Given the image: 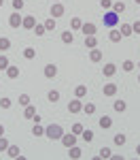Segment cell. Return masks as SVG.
Instances as JSON below:
<instances>
[{
	"label": "cell",
	"mask_w": 140,
	"mask_h": 160,
	"mask_svg": "<svg viewBox=\"0 0 140 160\" xmlns=\"http://www.w3.org/2000/svg\"><path fill=\"white\" fill-rule=\"evenodd\" d=\"M62 135H64V128L60 126V124H49V126L45 128V137L51 139V141H60Z\"/></svg>",
	"instance_id": "1"
},
{
	"label": "cell",
	"mask_w": 140,
	"mask_h": 160,
	"mask_svg": "<svg viewBox=\"0 0 140 160\" xmlns=\"http://www.w3.org/2000/svg\"><path fill=\"white\" fill-rule=\"evenodd\" d=\"M102 22H104V26L106 28H115V26L119 24V15L111 9V11H106L104 13V17H102Z\"/></svg>",
	"instance_id": "2"
},
{
	"label": "cell",
	"mask_w": 140,
	"mask_h": 160,
	"mask_svg": "<svg viewBox=\"0 0 140 160\" xmlns=\"http://www.w3.org/2000/svg\"><path fill=\"white\" fill-rule=\"evenodd\" d=\"M60 141H62V145H64V148L68 149V148H72V145H76V135H75V132L62 135V139H60Z\"/></svg>",
	"instance_id": "3"
},
{
	"label": "cell",
	"mask_w": 140,
	"mask_h": 160,
	"mask_svg": "<svg viewBox=\"0 0 140 160\" xmlns=\"http://www.w3.org/2000/svg\"><path fill=\"white\" fill-rule=\"evenodd\" d=\"M68 111L70 113H81L83 111V102H81V98H75L68 102Z\"/></svg>",
	"instance_id": "4"
},
{
	"label": "cell",
	"mask_w": 140,
	"mask_h": 160,
	"mask_svg": "<svg viewBox=\"0 0 140 160\" xmlns=\"http://www.w3.org/2000/svg\"><path fill=\"white\" fill-rule=\"evenodd\" d=\"M21 22H24V17H21L17 11L13 13V15H9V26H11V28H19V26H21Z\"/></svg>",
	"instance_id": "5"
},
{
	"label": "cell",
	"mask_w": 140,
	"mask_h": 160,
	"mask_svg": "<svg viewBox=\"0 0 140 160\" xmlns=\"http://www.w3.org/2000/svg\"><path fill=\"white\" fill-rule=\"evenodd\" d=\"M64 4L62 2H53V7H51V17H62L64 15Z\"/></svg>",
	"instance_id": "6"
},
{
	"label": "cell",
	"mask_w": 140,
	"mask_h": 160,
	"mask_svg": "<svg viewBox=\"0 0 140 160\" xmlns=\"http://www.w3.org/2000/svg\"><path fill=\"white\" fill-rule=\"evenodd\" d=\"M34 26H36V17H32V15H25L24 22H21V28H25V30H34Z\"/></svg>",
	"instance_id": "7"
},
{
	"label": "cell",
	"mask_w": 140,
	"mask_h": 160,
	"mask_svg": "<svg viewBox=\"0 0 140 160\" xmlns=\"http://www.w3.org/2000/svg\"><path fill=\"white\" fill-rule=\"evenodd\" d=\"M117 83H104V88H102V92H104V96H115L117 94Z\"/></svg>",
	"instance_id": "8"
},
{
	"label": "cell",
	"mask_w": 140,
	"mask_h": 160,
	"mask_svg": "<svg viewBox=\"0 0 140 160\" xmlns=\"http://www.w3.org/2000/svg\"><path fill=\"white\" fill-rule=\"evenodd\" d=\"M98 124H100L102 130H108V128L113 126V118H111V115H102L100 120H98Z\"/></svg>",
	"instance_id": "9"
},
{
	"label": "cell",
	"mask_w": 140,
	"mask_h": 160,
	"mask_svg": "<svg viewBox=\"0 0 140 160\" xmlns=\"http://www.w3.org/2000/svg\"><path fill=\"white\" fill-rule=\"evenodd\" d=\"M81 32H83L85 37H91V34H96V24H91V22L83 24V26H81Z\"/></svg>",
	"instance_id": "10"
},
{
	"label": "cell",
	"mask_w": 140,
	"mask_h": 160,
	"mask_svg": "<svg viewBox=\"0 0 140 160\" xmlns=\"http://www.w3.org/2000/svg\"><path fill=\"white\" fill-rule=\"evenodd\" d=\"M7 154H9V158H21V149H19V145H9Z\"/></svg>",
	"instance_id": "11"
},
{
	"label": "cell",
	"mask_w": 140,
	"mask_h": 160,
	"mask_svg": "<svg viewBox=\"0 0 140 160\" xmlns=\"http://www.w3.org/2000/svg\"><path fill=\"white\" fill-rule=\"evenodd\" d=\"M55 75H57V66H55V64H47V66H45V77H47V79H53Z\"/></svg>",
	"instance_id": "12"
},
{
	"label": "cell",
	"mask_w": 140,
	"mask_h": 160,
	"mask_svg": "<svg viewBox=\"0 0 140 160\" xmlns=\"http://www.w3.org/2000/svg\"><path fill=\"white\" fill-rule=\"evenodd\" d=\"M121 38H123V34H121L119 30H115V28H111V32H108V41H111V43H119Z\"/></svg>",
	"instance_id": "13"
},
{
	"label": "cell",
	"mask_w": 140,
	"mask_h": 160,
	"mask_svg": "<svg viewBox=\"0 0 140 160\" xmlns=\"http://www.w3.org/2000/svg\"><path fill=\"white\" fill-rule=\"evenodd\" d=\"M81 156H83V152H81V148H76V145H72V148H68V158L76 160V158H81Z\"/></svg>",
	"instance_id": "14"
},
{
	"label": "cell",
	"mask_w": 140,
	"mask_h": 160,
	"mask_svg": "<svg viewBox=\"0 0 140 160\" xmlns=\"http://www.w3.org/2000/svg\"><path fill=\"white\" fill-rule=\"evenodd\" d=\"M102 73L106 75V77H113L117 73V66H115L113 62H108V64H104V68H102Z\"/></svg>",
	"instance_id": "15"
},
{
	"label": "cell",
	"mask_w": 140,
	"mask_h": 160,
	"mask_svg": "<svg viewBox=\"0 0 140 160\" xmlns=\"http://www.w3.org/2000/svg\"><path fill=\"white\" fill-rule=\"evenodd\" d=\"M89 60H91V62H100V60H102V51L98 49V47L89 49Z\"/></svg>",
	"instance_id": "16"
},
{
	"label": "cell",
	"mask_w": 140,
	"mask_h": 160,
	"mask_svg": "<svg viewBox=\"0 0 140 160\" xmlns=\"http://www.w3.org/2000/svg\"><path fill=\"white\" fill-rule=\"evenodd\" d=\"M85 47H87V49H93V47H98V38H96V34H91V37H85Z\"/></svg>",
	"instance_id": "17"
},
{
	"label": "cell",
	"mask_w": 140,
	"mask_h": 160,
	"mask_svg": "<svg viewBox=\"0 0 140 160\" xmlns=\"http://www.w3.org/2000/svg\"><path fill=\"white\" fill-rule=\"evenodd\" d=\"M7 77H9V79H17V77H19V66H11V64H9Z\"/></svg>",
	"instance_id": "18"
},
{
	"label": "cell",
	"mask_w": 140,
	"mask_h": 160,
	"mask_svg": "<svg viewBox=\"0 0 140 160\" xmlns=\"http://www.w3.org/2000/svg\"><path fill=\"white\" fill-rule=\"evenodd\" d=\"M24 58L25 60H34V58H36V49H34V47H25L24 49Z\"/></svg>",
	"instance_id": "19"
},
{
	"label": "cell",
	"mask_w": 140,
	"mask_h": 160,
	"mask_svg": "<svg viewBox=\"0 0 140 160\" xmlns=\"http://www.w3.org/2000/svg\"><path fill=\"white\" fill-rule=\"evenodd\" d=\"M81 139H83V141H85V143H91V141H93V130H83V132H81Z\"/></svg>",
	"instance_id": "20"
},
{
	"label": "cell",
	"mask_w": 140,
	"mask_h": 160,
	"mask_svg": "<svg viewBox=\"0 0 140 160\" xmlns=\"http://www.w3.org/2000/svg\"><path fill=\"white\" fill-rule=\"evenodd\" d=\"M113 107H115V111H117V113H123V111L127 109V102H125V100H117Z\"/></svg>",
	"instance_id": "21"
},
{
	"label": "cell",
	"mask_w": 140,
	"mask_h": 160,
	"mask_svg": "<svg viewBox=\"0 0 140 160\" xmlns=\"http://www.w3.org/2000/svg\"><path fill=\"white\" fill-rule=\"evenodd\" d=\"M123 37H132L134 32H132V24H121V30H119Z\"/></svg>",
	"instance_id": "22"
},
{
	"label": "cell",
	"mask_w": 140,
	"mask_h": 160,
	"mask_svg": "<svg viewBox=\"0 0 140 160\" xmlns=\"http://www.w3.org/2000/svg\"><path fill=\"white\" fill-rule=\"evenodd\" d=\"M72 41H75V34H72L70 30L62 32V43H66V45H68V43H72Z\"/></svg>",
	"instance_id": "23"
},
{
	"label": "cell",
	"mask_w": 140,
	"mask_h": 160,
	"mask_svg": "<svg viewBox=\"0 0 140 160\" xmlns=\"http://www.w3.org/2000/svg\"><path fill=\"white\" fill-rule=\"evenodd\" d=\"M32 135L34 137H45V128H43L40 124H34V126H32Z\"/></svg>",
	"instance_id": "24"
},
{
	"label": "cell",
	"mask_w": 140,
	"mask_h": 160,
	"mask_svg": "<svg viewBox=\"0 0 140 160\" xmlns=\"http://www.w3.org/2000/svg\"><path fill=\"white\" fill-rule=\"evenodd\" d=\"M83 113L93 115V113H96V105H93V102H85V105H83Z\"/></svg>",
	"instance_id": "25"
},
{
	"label": "cell",
	"mask_w": 140,
	"mask_h": 160,
	"mask_svg": "<svg viewBox=\"0 0 140 160\" xmlns=\"http://www.w3.org/2000/svg\"><path fill=\"white\" fill-rule=\"evenodd\" d=\"M113 11L117 15H121V13L125 11V2H113Z\"/></svg>",
	"instance_id": "26"
},
{
	"label": "cell",
	"mask_w": 140,
	"mask_h": 160,
	"mask_svg": "<svg viewBox=\"0 0 140 160\" xmlns=\"http://www.w3.org/2000/svg\"><path fill=\"white\" fill-rule=\"evenodd\" d=\"M24 115L25 118H28V120H32V118H34V115H36V109H34V107H32V105H28V107H24Z\"/></svg>",
	"instance_id": "27"
},
{
	"label": "cell",
	"mask_w": 140,
	"mask_h": 160,
	"mask_svg": "<svg viewBox=\"0 0 140 160\" xmlns=\"http://www.w3.org/2000/svg\"><path fill=\"white\" fill-rule=\"evenodd\" d=\"M115 145H125V141H127V137L123 135V132H119V135H115Z\"/></svg>",
	"instance_id": "28"
},
{
	"label": "cell",
	"mask_w": 140,
	"mask_h": 160,
	"mask_svg": "<svg viewBox=\"0 0 140 160\" xmlns=\"http://www.w3.org/2000/svg\"><path fill=\"white\" fill-rule=\"evenodd\" d=\"M121 68H123L125 73H132V71L136 68V64H134V62H132V60H125V62H123V64H121Z\"/></svg>",
	"instance_id": "29"
},
{
	"label": "cell",
	"mask_w": 140,
	"mask_h": 160,
	"mask_svg": "<svg viewBox=\"0 0 140 160\" xmlns=\"http://www.w3.org/2000/svg\"><path fill=\"white\" fill-rule=\"evenodd\" d=\"M45 30H47V32H53V30H55V17H49V19L45 22Z\"/></svg>",
	"instance_id": "30"
},
{
	"label": "cell",
	"mask_w": 140,
	"mask_h": 160,
	"mask_svg": "<svg viewBox=\"0 0 140 160\" xmlns=\"http://www.w3.org/2000/svg\"><path fill=\"white\" fill-rule=\"evenodd\" d=\"M9 47H11V41L7 37H0V51H7Z\"/></svg>",
	"instance_id": "31"
},
{
	"label": "cell",
	"mask_w": 140,
	"mask_h": 160,
	"mask_svg": "<svg viewBox=\"0 0 140 160\" xmlns=\"http://www.w3.org/2000/svg\"><path fill=\"white\" fill-rule=\"evenodd\" d=\"M75 94H76V98H83V96L87 94V86H76Z\"/></svg>",
	"instance_id": "32"
},
{
	"label": "cell",
	"mask_w": 140,
	"mask_h": 160,
	"mask_svg": "<svg viewBox=\"0 0 140 160\" xmlns=\"http://www.w3.org/2000/svg\"><path fill=\"white\" fill-rule=\"evenodd\" d=\"M70 26H72V30H81V26H83L81 17H72V19H70Z\"/></svg>",
	"instance_id": "33"
},
{
	"label": "cell",
	"mask_w": 140,
	"mask_h": 160,
	"mask_svg": "<svg viewBox=\"0 0 140 160\" xmlns=\"http://www.w3.org/2000/svg\"><path fill=\"white\" fill-rule=\"evenodd\" d=\"M111 156H113V152L108 148H102L100 152H98V158H111Z\"/></svg>",
	"instance_id": "34"
},
{
	"label": "cell",
	"mask_w": 140,
	"mask_h": 160,
	"mask_svg": "<svg viewBox=\"0 0 140 160\" xmlns=\"http://www.w3.org/2000/svg\"><path fill=\"white\" fill-rule=\"evenodd\" d=\"M47 98H49L51 102H57V100H60V92H57V90H51L49 94H47Z\"/></svg>",
	"instance_id": "35"
},
{
	"label": "cell",
	"mask_w": 140,
	"mask_h": 160,
	"mask_svg": "<svg viewBox=\"0 0 140 160\" xmlns=\"http://www.w3.org/2000/svg\"><path fill=\"white\" fill-rule=\"evenodd\" d=\"M45 32H47V30H45V24H36L34 26V34H36V37H43Z\"/></svg>",
	"instance_id": "36"
},
{
	"label": "cell",
	"mask_w": 140,
	"mask_h": 160,
	"mask_svg": "<svg viewBox=\"0 0 140 160\" xmlns=\"http://www.w3.org/2000/svg\"><path fill=\"white\" fill-rule=\"evenodd\" d=\"M11 98H7V96H4V98H0V109H11Z\"/></svg>",
	"instance_id": "37"
},
{
	"label": "cell",
	"mask_w": 140,
	"mask_h": 160,
	"mask_svg": "<svg viewBox=\"0 0 140 160\" xmlns=\"http://www.w3.org/2000/svg\"><path fill=\"white\" fill-rule=\"evenodd\" d=\"M100 7L104 11H111L113 9V0H100Z\"/></svg>",
	"instance_id": "38"
},
{
	"label": "cell",
	"mask_w": 140,
	"mask_h": 160,
	"mask_svg": "<svg viewBox=\"0 0 140 160\" xmlns=\"http://www.w3.org/2000/svg\"><path fill=\"white\" fill-rule=\"evenodd\" d=\"M7 68H9V58L0 56V71H7Z\"/></svg>",
	"instance_id": "39"
},
{
	"label": "cell",
	"mask_w": 140,
	"mask_h": 160,
	"mask_svg": "<svg viewBox=\"0 0 140 160\" xmlns=\"http://www.w3.org/2000/svg\"><path fill=\"white\" fill-rule=\"evenodd\" d=\"M19 105H21V107H28V105H30V96H28V94H21V96H19Z\"/></svg>",
	"instance_id": "40"
},
{
	"label": "cell",
	"mask_w": 140,
	"mask_h": 160,
	"mask_svg": "<svg viewBox=\"0 0 140 160\" xmlns=\"http://www.w3.org/2000/svg\"><path fill=\"white\" fill-rule=\"evenodd\" d=\"M9 149V141H7V137H0V152H7Z\"/></svg>",
	"instance_id": "41"
},
{
	"label": "cell",
	"mask_w": 140,
	"mask_h": 160,
	"mask_svg": "<svg viewBox=\"0 0 140 160\" xmlns=\"http://www.w3.org/2000/svg\"><path fill=\"white\" fill-rule=\"evenodd\" d=\"M13 9L15 11H21L24 9V0H13Z\"/></svg>",
	"instance_id": "42"
},
{
	"label": "cell",
	"mask_w": 140,
	"mask_h": 160,
	"mask_svg": "<svg viewBox=\"0 0 140 160\" xmlns=\"http://www.w3.org/2000/svg\"><path fill=\"white\" fill-rule=\"evenodd\" d=\"M132 32H134V34H140V19H136V22L132 24Z\"/></svg>",
	"instance_id": "43"
},
{
	"label": "cell",
	"mask_w": 140,
	"mask_h": 160,
	"mask_svg": "<svg viewBox=\"0 0 140 160\" xmlns=\"http://www.w3.org/2000/svg\"><path fill=\"white\" fill-rule=\"evenodd\" d=\"M83 130H85V128H83V124H75V126H72V132H75V135H81Z\"/></svg>",
	"instance_id": "44"
},
{
	"label": "cell",
	"mask_w": 140,
	"mask_h": 160,
	"mask_svg": "<svg viewBox=\"0 0 140 160\" xmlns=\"http://www.w3.org/2000/svg\"><path fill=\"white\" fill-rule=\"evenodd\" d=\"M0 137H4V126L0 124Z\"/></svg>",
	"instance_id": "45"
},
{
	"label": "cell",
	"mask_w": 140,
	"mask_h": 160,
	"mask_svg": "<svg viewBox=\"0 0 140 160\" xmlns=\"http://www.w3.org/2000/svg\"><path fill=\"white\" fill-rule=\"evenodd\" d=\"M136 154H138V156H140V145H136Z\"/></svg>",
	"instance_id": "46"
},
{
	"label": "cell",
	"mask_w": 140,
	"mask_h": 160,
	"mask_svg": "<svg viewBox=\"0 0 140 160\" xmlns=\"http://www.w3.org/2000/svg\"><path fill=\"white\" fill-rule=\"evenodd\" d=\"M2 4H4V0H0V7H2Z\"/></svg>",
	"instance_id": "47"
},
{
	"label": "cell",
	"mask_w": 140,
	"mask_h": 160,
	"mask_svg": "<svg viewBox=\"0 0 140 160\" xmlns=\"http://www.w3.org/2000/svg\"><path fill=\"white\" fill-rule=\"evenodd\" d=\"M134 2H136V4H140V0H134Z\"/></svg>",
	"instance_id": "48"
},
{
	"label": "cell",
	"mask_w": 140,
	"mask_h": 160,
	"mask_svg": "<svg viewBox=\"0 0 140 160\" xmlns=\"http://www.w3.org/2000/svg\"><path fill=\"white\" fill-rule=\"evenodd\" d=\"M53 2H60V0H53Z\"/></svg>",
	"instance_id": "49"
},
{
	"label": "cell",
	"mask_w": 140,
	"mask_h": 160,
	"mask_svg": "<svg viewBox=\"0 0 140 160\" xmlns=\"http://www.w3.org/2000/svg\"><path fill=\"white\" fill-rule=\"evenodd\" d=\"M138 68H140V62H138Z\"/></svg>",
	"instance_id": "50"
},
{
	"label": "cell",
	"mask_w": 140,
	"mask_h": 160,
	"mask_svg": "<svg viewBox=\"0 0 140 160\" xmlns=\"http://www.w3.org/2000/svg\"><path fill=\"white\" fill-rule=\"evenodd\" d=\"M138 81H140V75H138Z\"/></svg>",
	"instance_id": "51"
},
{
	"label": "cell",
	"mask_w": 140,
	"mask_h": 160,
	"mask_svg": "<svg viewBox=\"0 0 140 160\" xmlns=\"http://www.w3.org/2000/svg\"><path fill=\"white\" fill-rule=\"evenodd\" d=\"M138 19H140V15H138Z\"/></svg>",
	"instance_id": "52"
}]
</instances>
